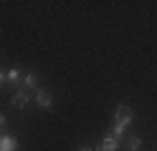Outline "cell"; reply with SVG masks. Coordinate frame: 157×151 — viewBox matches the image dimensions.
<instances>
[{"label":"cell","instance_id":"6da1fadb","mask_svg":"<svg viewBox=\"0 0 157 151\" xmlns=\"http://www.w3.org/2000/svg\"><path fill=\"white\" fill-rule=\"evenodd\" d=\"M129 124H132V108H129V106H119V108H117V113H114V126H112V134H114L117 138H122Z\"/></svg>","mask_w":157,"mask_h":151},{"label":"cell","instance_id":"7a4b0ae2","mask_svg":"<svg viewBox=\"0 0 157 151\" xmlns=\"http://www.w3.org/2000/svg\"><path fill=\"white\" fill-rule=\"evenodd\" d=\"M119 144H122V138H117L114 134H109V136L101 138V144L96 146V151H117V149H119Z\"/></svg>","mask_w":157,"mask_h":151},{"label":"cell","instance_id":"3957f363","mask_svg":"<svg viewBox=\"0 0 157 151\" xmlns=\"http://www.w3.org/2000/svg\"><path fill=\"white\" fill-rule=\"evenodd\" d=\"M36 103L41 106L43 111H51V108H53V98H51L48 91H41V88H38V91H36Z\"/></svg>","mask_w":157,"mask_h":151},{"label":"cell","instance_id":"277c9868","mask_svg":"<svg viewBox=\"0 0 157 151\" xmlns=\"http://www.w3.org/2000/svg\"><path fill=\"white\" fill-rule=\"evenodd\" d=\"M10 101H13V106H15V108H25V106H28V101H31V96H28V91H25V88H21V91H15V93H13Z\"/></svg>","mask_w":157,"mask_h":151},{"label":"cell","instance_id":"5b68a950","mask_svg":"<svg viewBox=\"0 0 157 151\" xmlns=\"http://www.w3.org/2000/svg\"><path fill=\"white\" fill-rule=\"evenodd\" d=\"M18 149V141L13 136H0V151H15Z\"/></svg>","mask_w":157,"mask_h":151},{"label":"cell","instance_id":"8992f818","mask_svg":"<svg viewBox=\"0 0 157 151\" xmlns=\"http://www.w3.org/2000/svg\"><path fill=\"white\" fill-rule=\"evenodd\" d=\"M5 81H8V83H23V70L21 68H10L5 73Z\"/></svg>","mask_w":157,"mask_h":151},{"label":"cell","instance_id":"52a82bcc","mask_svg":"<svg viewBox=\"0 0 157 151\" xmlns=\"http://www.w3.org/2000/svg\"><path fill=\"white\" fill-rule=\"evenodd\" d=\"M23 88H38V76L36 73H23Z\"/></svg>","mask_w":157,"mask_h":151},{"label":"cell","instance_id":"ba28073f","mask_svg":"<svg viewBox=\"0 0 157 151\" xmlns=\"http://www.w3.org/2000/svg\"><path fill=\"white\" fill-rule=\"evenodd\" d=\"M140 149H142V138H140V136L127 138V151H140Z\"/></svg>","mask_w":157,"mask_h":151},{"label":"cell","instance_id":"9c48e42d","mask_svg":"<svg viewBox=\"0 0 157 151\" xmlns=\"http://www.w3.org/2000/svg\"><path fill=\"white\" fill-rule=\"evenodd\" d=\"M3 86H5V73L0 70V88H3Z\"/></svg>","mask_w":157,"mask_h":151},{"label":"cell","instance_id":"30bf717a","mask_svg":"<svg viewBox=\"0 0 157 151\" xmlns=\"http://www.w3.org/2000/svg\"><path fill=\"white\" fill-rule=\"evenodd\" d=\"M76 151H94V149H91V146H78Z\"/></svg>","mask_w":157,"mask_h":151},{"label":"cell","instance_id":"8fae6325","mask_svg":"<svg viewBox=\"0 0 157 151\" xmlns=\"http://www.w3.org/2000/svg\"><path fill=\"white\" fill-rule=\"evenodd\" d=\"M3 126H5V116L0 113V128H3Z\"/></svg>","mask_w":157,"mask_h":151}]
</instances>
